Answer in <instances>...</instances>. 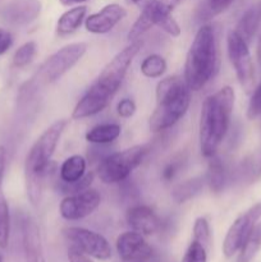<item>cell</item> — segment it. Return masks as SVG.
Instances as JSON below:
<instances>
[{
  "label": "cell",
  "instance_id": "1",
  "mask_svg": "<svg viewBox=\"0 0 261 262\" xmlns=\"http://www.w3.org/2000/svg\"><path fill=\"white\" fill-rule=\"evenodd\" d=\"M142 46V41H130L122 51L117 54L99 74L96 81L91 84L82 99L74 106L72 118L84 119L99 114L109 105L115 92L119 90L128 68Z\"/></svg>",
  "mask_w": 261,
  "mask_h": 262
},
{
  "label": "cell",
  "instance_id": "2",
  "mask_svg": "<svg viewBox=\"0 0 261 262\" xmlns=\"http://www.w3.org/2000/svg\"><path fill=\"white\" fill-rule=\"evenodd\" d=\"M235 94L229 86H224L205 99L200 115V150L205 158H212L222 145L229 129L234 107Z\"/></svg>",
  "mask_w": 261,
  "mask_h": 262
},
{
  "label": "cell",
  "instance_id": "3",
  "mask_svg": "<svg viewBox=\"0 0 261 262\" xmlns=\"http://www.w3.org/2000/svg\"><path fill=\"white\" fill-rule=\"evenodd\" d=\"M220 66L219 40L214 26L204 25L194 35L184 63V81L191 91H200Z\"/></svg>",
  "mask_w": 261,
  "mask_h": 262
},
{
  "label": "cell",
  "instance_id": "4",
  "mask_svg": "<svg viewBox=\"0 0 261 262\" xmlns=\"http://www.w3.org/2000/svg\"><path fill=\"white\" fill-rule=\"evenodd\" d=\"M68 125V120L60 119L54 122L46 128L42 135L35 141L28 151L25 160V181L26 191L33 206H37L42 196L44 177L46 176L49 164L56 150L64 129Z\"/></svg>",
  "mask_w": 261,
  "mask_h": 262
},
{
  "label": "cell",
  "instance_id": "5",
  "mask_svg": "<svg viewBox=\"0 0 261 262\" xmlns=\"http://www.w3.org/2000/svg\"><path fill=\"white\" fill-rule=\"evenodd\" d=\"M191 104V90L184 78L169 76L156 86V107L148 120L151 132L169 129L179 122Z\"/></svg>",
  "mask_w": 261,
  "mask_h": 262
},
{
  "label": "cell",
  "instance_id": "6",
  "mask_svg": "<svg viewBox=\"0 0 261 262\" xmlns=\"http://www.w3.org/2000/svg\"><path fill=\"white\" fill-rule=\"evenodd\" d=\"M147 152L145 145H136L106 156L97 169L100 181L105 184H117L125 181L142 163Z\"/></svg>",
  "mask_w": 261,
  "mask_h": 262
},
{
  "label": "cell",
  "instance_id": "7",
  "mask_svg": "<svg viewBox=\"0 0 261 262\" xmlns=\"http://www.w3.org/2000/svg\"><path fill=\"white\" fill-rule=\"evenodd\" d=\"M86 50V42H72L63 46L46 59L45 63L41 66L38 77L45 83L58 81L81 60Z\"/></svg>",
  "mask_w": 261,
  "mask_h": 262
},
{
  "label": "cell",
  "instance_id": "8",
  "mask_svg": "<svg viewBox=\"0 0 261 262\" xmlns=\"http://www.w3.org/2000/svg\"><path fill=\"white\" fill-rule=\"evenodd\" d=\"M227 49L228 56L241 86L246 92H250L255 83V69L248 43L241 37L240 33L235 32V30H230L227 36Z\"/></svg>",
  "mask_w": 261,
  "mask_h": 262
},
{
  "label": "cell",
  "instance_id": "9",
  "mask_svg": "<svg viewBox=\"0 0 261 262\" xmlns=\"http://www.w3.org/2000/svg\"><path fill=\"white\" fill-rule=\"evenodd\" d=\"M260 219L261 202H257L233 222V224L230 225L227 234H225L224 242H223V253H224L225 257H233L242 248L243 243L246 242L250 233L252 232L253 227L257 224Z\"/></svg>",
  "mask_w": 261,
  "mask_h": 262
},
{
  "label": "cell",
  "instance_id": "10",
  "mask_svg": "<svg viewBox=\"0 0 261 262\" xmlns=\"http://www.w3.org/2000/svg\"><path fill=\"white\" fill-rule=\"evenodd\" d=\"M64 235L72 243V247L77 248L90 257L101 261L112 257V247L106 238L100 233L86 228L69 227L64 230Z\"/></svg>",
  "mask_w": 261,
  "mask_h": 262
},
{
  "label": "cell",
  "instance_id": "11",
  "mask_svg": "<svg viewBox=\"0 0 261 262\" xmlns=\"http://www.w3.org/2000/svg\"><path fill=\"white\" fill-rule=\"evenodd\" d=\"M183 0H148L143 10L128 32V40H141L143 35L154 26H158L164 18L171 15L173 10Z\"/></svg>",
  "mask_w": 261,
  "mask_h": 262
},
{
  "label": "cell",
  "instance_id": "12",
  "mask_svg": "<svg viewBox=\"0 0 261 262\" xmlns=\"http://www.w3.org/2000/svg\"><path fill=\"white\" fill-rule=\"evenodd\" d=\"M101 202V196L96 189H86L78 193L64 197L59 206L61 217L69 222L84 219L97 210Z\"/></svg>",
  "mask_w": 261,
  "mask_h": 262
},
{
  "label": "cell",
  "instance_id": "13",
  "mask_svg": "<svg viewBox=\"0 0 261 262\" xmlns=\"http://www.w3.org/2000/svg\"><path fill=\"white\" fill-rule=\"evenodd\" d=\"M117 252L125 262H142L151 257L153 248L148 246L142 234L129 230L117 238Z\"/></svg>",
  "mask_w": 261,
  "mask_h": 262
},
{
  "label": "cell",
  "instance_id": "14",
  "mask_svg": "<svg viewBox=\"0 0 261 262\" xmlns=\"http://www.w3.org/2000/svg\"><path fill=\"white\" fill-rule=\"evenodd\" d=\"M127 15V10L119 4H107L100 12L90 14L84 20V26L89 32L95 35H104L110 32L123 18Z\"/></svg>",
  "mask_w": 261,
  "mask_h": 262
},
{
  "label": "cell",
  "instance_id": "15",
  "mask_svg": "<svg viewBox=\"0 0 261 262\" xmlns=\"http://www.w3.org/2000/svg\"><path fill=\"white\" fill-rule=\"evenodd\" d=\"M41 13L40 0H13L4 5L2 18L9 25H30Z\"/></svg>",
  "mask_w": 261,
  "mask_h": 262
},
{
  "label": "cell",
  "instance_id": "16",
  "mask_svg": "<svg viewBox=\"0 0 261 262\" xmlns=\"http://www.w3.org/2000/svg\"><path fill=\"white\" fill-rule=\"evenodd\" d=\"M125 220L129 228L142 235H153L160 228V220L151 207L136 205L128 209Z\"/></svg>",
  "mask_w": 261,
  "mask_h": 262
},
{
  "label": "cell",
  "instance_id": "17",
  "mask_svg": "<svg viewBox=\"0 0 261 262\" xmlns=\"http://www.w3.org/2000/svg\"><path fill=\"white\" fill-rule=\"evenodd\" d=\"M22 241L26 262H45L40 228L31 216L26 217L22 224Z\"/></svg>",
  "mask_w": 261,
  "mask_h": 262
},
{
  "label": "cell",
  "instance_id": "18",
  "mask_svg": "<svg viewBox=\"0 0 261 262\" xmlns=\"http://www.w3.org/2000/svg\"><path fill=\"white\" fill-rule=\"evenodd\" d=\"M261 22V5H253L250 9L246 10L241 19L238 20L237 27L234 28L235 32L240 33L241 37L250 42L255 37Z\"/></svg>",
  "mask_w": 261,
  "mask_h": 262
},
{
  "label": "cell",
  "instance_id": "19",
  "mask_svg": "<svg viewBox=\"0 0 261 262\" xmlns=\"http://www.w3.org/2000/svg\"><path fill=\"white\" fill-rule=\"evenodd\" d=\"M86 13V5H77V7L71 8L69 10L64 12L59 17L58 23H56V31H58L59 35H71L74 31L78 30L84 20Z\"/></svg>",
  "mask_w": 261,
  "mask_h": 262
},
{
  "label": "cell",
  "instance_id": "20",
  "mask_svg": "<svg viewBox=\"0 0 261 262\" xmlns=\"http://www.w3.org/2000/svg\"><path fill=\"white\" fill-rule=\"evenodd\" d=\"M86 159L81 155H72L60 166V179L63 183H74L86 174Z\"/></svg>",
  "mask_w": 261,
  "mask_h": 262
},
{
  "label": "cell",
  "instance_id": "21",
  "mask_svg": "<svg viewBox=\"0 0 261 262\" xmlns=\"http://www.w3.org/2000/svg\"><path fill=\"white\" fill-rule=\"evenodd\" d=\"M120 132H122V128L119 124L104 123V124H97L92 127L86 133V140L87 142L94 143V145H107L117 140L120 136Z\"/></svg>",
  "mask_w": 261,
  "mask_h": 262
},
{
  "label": "cell",
  "instance_id": "22",
  "mask_svg": "<svg viewBox=\"0 0 261 262\" xmlns=\"http://www.w3.org/2000/svg\"><path fill=\"white\" fill-rule=\"evenodd\" d=\"M204 187V178L197 177V178L188 179L182 183L177 184L173 189V199L176 200L178 204H183V202L188 201L192 197L196 196Z\"/></svg>",
  "mask_w": 261,
  "mask_h": 262
},
{
  "label": "cell",
  "instance_id": "23",
  "mask_svg": "<svg viewBox=\"0 0 261 262\" xmlns=\"http://www.w3.org/2000/svg\"><path fill=\"white\" fill-rule=\"evenodd\" d=\"M261 248V223L253 227L252 232L240 250V262H250Z\"/></svg>",
  "mask_w": 261,
  "mask_h": 262
},
{
  "label": "cell",
  "instance_id": "24",
  "mask_svg": "<svg viewBox=\"0 0 261 262\" xmlns=\"http://www.w3.org/2000/svg\"><path fill=\"white\" fill-rule=\"evenodd\" d=\"M10 238V211L9 205L0 187V248H7Z\"/></svg>",
  "mask_w": 261,
  "mask_h": 262
},
{
  "label": "cell",
  "instance_id": "25",
  "mask_svg": "<svg viewBox=\"0 0 261 262\" xmlns=\"http://www.w3.org/2000/svg\"><path fill=\"white\" fill-rule=\"evenodd\" d=\"M166 71L165 59L158 54L146 56L141 63V73L147 78H159Z\"/></svg>",
  "mask_w": 261,
  "mask_h": 262
},
{
  "label": "cell",
  "instance_id": "26",
  "mask_svg": "<svg viewBox=\"0 0 261 262\" xmlns=\"http://www.w3.org/2000/svg\"><path fill=\"white\" fill-rule=\"evenodd\" d=\"M36 53H37V45L35 41L25 42L15 50L14 55H13V66L15 68H25L33 60Z\"/></svg>",
  "mask_w": 261,
  "mask_h": 262
},
{
  "label": "cell",
  "instance_id": "27",
  "mask_svg": "<svg viewBox=\"0 0 261 262\" xmlns=\"http://www.w3.org/2000/svg\"><path fill=\"white\" fill-rule=\"evenodd\" d=\"M225 181V171L224 166L220 163L219 159H215L212 156V160L210 161L209 173H207V182L215 191H220L224 186Z\"/></svg>",
  "mask_w": 261,
  "mask_h": 262
},
{
  "label": "cell",
  "instance_id": "28",
  "mask_svg": "<svg viewBox=\"0 0 261 262\" xmlns=\"http://www.w3.org/2000/svg\"><path fill=\"white\" fill-rule=\"evenodd\" d=\"M193 238L194 241L201 243L206 250L211 245V229H210V224L206 217L200 216L194 220Z\"/></svg>",
  "mask_w": 261,
  "mask_h": 262
},
{
  "label": "cell",
  "instance_id": "29",
  "mask_svg": "<svg viewBox=\"0 0 261 262\" xmlns=\"http://www.w3.org/2000/svg\"><path fill=\"white\" fill-rule=\"evenodd\" d=\"M233 3H234V0H207L204 9H202V17L207 19V18L222 14Z\"/></svg>",
  "mask_w": 261,
  "mask_h": 262
},
{
  "label": "cell",
  "instance_id": "30",
  "mask_svg": "<svg viewBox=\"0 0 261 262\" xmlns=\"http://www.w3.org/2000/svg\"><path fill=\"white\" fill-rule=\"evenodd\" d=\"M182 262H207L206 248L193 239L187 248Z\"/></svg>",
  "mask_w": 261,
  "mask_h": 262
},
{
  "label": "cell",
  "instance_id": "31",
  "mask_svg": "<svg viewBox=\"0 0 261 262\" xmlns=\"http://www.w3.org/2000/svg\"><path fill=\"white\" fill-rule=\"evenodd\" d=\"M247 117L248 119H256V118L261 117V82L251 95L247 107Z\"/></svg>",
  "mask_w": 261,
  "mask_h": 262
},
{
  "label": "cell",
  "instance_id": "32",
  "mask_svg": "<svg viewBox=\"0 0 261 262\" xmlns=\"http://www.w3.org/2000/svg\"><path fill=\"white\" fill-rule=\"evenodd\" d=\"M94 177L95 174L92 173V171H89V173H86L83 176V178L79 179L78 182H74V183H64V191L67 192V193L69 194H73V193H78V192H82V191H86V189L90 188V186H91L92 181H94Z\"/></svg>",
  "mask_w": 261,
  "mask_h": 262
},
{
  "label": "cell",
  "instance_id": "33",
  "mask_svg": "<svg viewBox=\"0 0 261 262\" xmlns=\"http://www.w3.org/2000/svg\"><path fill=\"white\" fill-rule=\"evenodd\" d=\"M158 27H160L164 32L173 36V37H178V36L181 35V27H179L178 22L173 18V15H168L166 18H164V19L159 23Z\"/></svg>",
  "mask_w": 261,
  "mask_h": 262
},
{
  "label": "cell",
  "instance_id": "34",
  "mask_svg": "<svg viewBox=\"0 0 261 262\" xmlns=\"http://www.w3.org/2000/svg\"><path fill=\"white\" fill-rule=\"evenodd\" d=\"M118 114L122 118H130L136 113V104L132 99H122L117 105Z\"/></svg>",
  "mask_w": 261,
  "mask_h": 262
},
{
  "label": "cell",
  "instance_id": "35",
  "mask_svg": "<svg viewBox=\"0 0 261 262\" xmlns=\"http://www.w3.org/2000/svg\"><path fill=\"white\" fill-rule=\"evenodd\" d=\"M13 45V36L8 31L0 28V55L7 53Z\"/></svg>",
  "mask_w": 261,
  "mask_h": 262
},
{
  "label": "cell",
  "instance_id": "36",
  "mask_svg": "<svg viewBox=\"0 0 261 262\" xmlns=\"http://www.w3.org/2000/svg\"><path fill=\"white\" fill-rule=\"evenodd\" d=\"M68 261L69 262H94L90 258V256L84 255L83 252H81L77 248L71 247L68 251Z\"/></svg>",
  "mask_w": 261,
  "mask_h": 262
},
{
  "label": "cell",
  "instance_id": "37",
  "mask_svg": "<svg viewBox=\"0 0 261 262\" xmlns=\"http://www.w3.org/2000/svg\"><path fill=\"white\" fill-rule=\"evenodd\" d=\"M5 166H7V151L4 146H0V187H3L4 183Z\"/></svg>",
  "mask_w": 261,
  "mask_h": 262
},
{
  "label": "cell",
  "instance_id": "38",
  "mask_svg": "<svg viewBox=\"0 0 261 262\" xmlns=\"http://www.w3.org/2000/svg\"><path fill=\"white\" fill-rule=\"evenodd\" d=\"M176 170H177L176 165H174V164H169L163 171L164 179H165V181H170V179H173L174 174H176Z\"/></svg>",
  "mask_w": 261,
  "mask_h": 262
},
{
  "label": "cell",
  "instance_id": "39",
  "mask_svg": "<svg viewBox=\"0 0 261 262\" xmlns=\"http://www.w3.org/2000/svg\"><path fill=\"white\" fill-rule=\"evenodd\" d=\"M256 58H257L258 67L261 69V35L257 38V45H256Z\"/></svg>",
  "mask_w": 261,
  "mask_h": 262
},
{
  "label": "cell",
  "instance_id": "40",
  "mask_svg": "<svg viewBox=\"0 0 261 262\" xmlns=\"http://www.w3.org/2000/svg\"><path fill=\"white\" fill-rule=\"evenodd\" d=\"M63 5H73V4H78V3H83L87 2V0H59Z\"/></svg>",
  "mask_w": 261,
  "mask_h": 262
},
{
  "label": "cell",
  "instance_id": "41",
  "mask_svg": "<svg viewBox=\"0 0 261 262\" xmlns=\"http://www.w3.org/2000/svg\"><path fill=\"white\" fill-rule=\"evenodd\" d=\"M130 3H133V4H141L142 2H145V0H129Z\"/></svg>",
  "mask_w": 261,
  "mask_h": 262
},
{
  "label": "cell",
  "instance_id": "42",
  "mask_svg": "<svg viewBox=\"0 0 261 262\" xmlns=\"http://www.w3.org/2000/svg\"><path fill=\"white\" fill-rule=\"evenodd\" d=\"M0 262H2V257H0Z\"/></svg>",
  "mask_w": 261,
  "mask_h": 262
}]
</instances>
